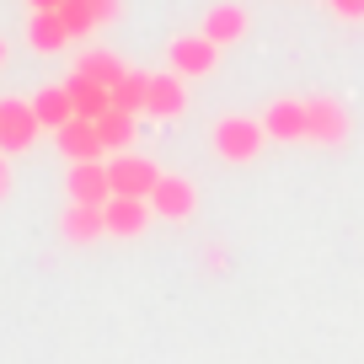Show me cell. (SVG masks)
Instances as JSON below:
<instances>
[{"instance_id": "obj_18", "label": "cell", "mask_w": 364, "mask_h": 364, "mask_svg": "<svg viewBox=\"0 0 364 364\" xmlns=\"http://www.w3.org/2000/svg\"><path fill=\"white\" fill-rule=\"evenodd\" d=\"M75 75H86V80H102V86L113 91L118 80L129 75V65H124V59H118V54H107V48H91V54H80Z\"/></svg>"}, {"instance_id": "obj_9", "label": "cell", "mask_w": 364, "mask_h": 364, "mask_svg": "<svg viewBox=\"0 0 364 364\" xmlns=\"http://www.w3.org/2000/svg\"><path fill=\"white\" fill-rule=\"evenodd\" d=\"M65 188H70V204H107V198H113V182H107L102 161H75Z\"/></svg>"}, {"instance_id": "obj_12", "label": "cell", "mask_w": 364, "mask_h": 364, "mask_svg": "<svg viewBox=\"0 0 364 364\" xmlns=\"http://www.w3.org/2000/svg\"><path fill=\"white\" fill-rule=\"evenodd\" d=\"M102 220H107V236H139L150 225V198H107L102 204Z\"/></svg>"}, {"instance_id": "obj_2", "label": "cell", "mask_w": 364, "mask_h": 364, "mask_svg": "<svg viewBox=\"0 0 364 364\" xmlns=\"http://www.w3.org/2000/svg\"><path fill=\"white\" fill-rule=\"evenodd\" d=\"M306 118H311V129H306L311 145H343L353 129V113L338 97H306Z\"/></svg>"}, {"instance_id": "obj_4", "label": "cell", "mask_w": 364, "mask_h": 364, "mask_svg": "<svg viewBox=\"0 0 364 364\" xmlns=\"http://www.w3.org/2000/svg\"><path fill=\"white\" fill-rule=\"evenodd\" d=\"M166 59H171V75L198 80V75H209V70L220 65V43H209L204 33H182V38H171Z\"/></svg>"}, {"instance_id": "obj_25", "label": "cell", "mask_w": 364, "mask_h": 364, "mask_svg": "<svg viewBox=\"0 0 364 364\" xmlns=\"http://www.w3.org/2000/svg\"><path fill=\"white\" fill-rule=\"evenodd\" d=\"M0 65H6V43H0Z\"/></svg>"}, {"instance_id": "obj_16", "label": "cell", "mask_w": 364, "mask_h": 364, "mask_svg": "<svg viewBox=\"0 0 364 364\" xmlns=\"http://www.w3.org/2000/svg\"><path fill=\"white\" fill-rule=\"evenodd\" d=\"M59 225H65V236H70V241H97V236H107L102 204H70Z\"/></svg>"}, {"instance_id": "obj_14", "label": "cell", "mask_w": 364, "mask_h": 364, "mask_svg": "<svg viewBox=\"0 0 364 364\" xmlns=\"http://www.w3.org/2000/svg\"><path fill=\"white\" fill-rule=\"evenodd\" d=\"M27 43L38 48V54H59V48L70 43V27L59 11H33V22H27Z\"/></svg>"}, {"instance_id": "obj_20", "label": "cell", "mask_w": 364, "mask_h": 364, "mask_svg": "<svg viewBox=\"0 0 364 364\" xmlns=\"http://www.w3.org/2000/svg\"><path fill=\"white\" fill-rule=\"evenodd\" d=\"M59 16H65L70 38H86L91 27H97V16H91V6H86V0H65V6H59Z\"/></svg>"}, {"instance_id": "obj_22", "label": "cell", "mask_w": 364, "mask_h": 364, "mask_svg": "<svg viewBox=\"0 0 364 364\" xmlns=\"http://www.w3.org/2000/svg\"><path fill=\"white\" fill-rule=\"evenodd\" d=\"M86 6H91V16H97V27H107L118 16V0H86Z\"/></svg>"}, {"instance_id": "obj_10", "label": "cell", "mask_w": 364, "mask_h": 364, "mask_svg": "<svg viewBox=\"0 0 364 364\" xmlns=\"http://www.w3.org/2000/svg\"><path fill=\"white\" fill-rule=\"evenodd\" d=\"M182 107H188V86H182V75H171V70L150 75V86H145V118H177Z\"/></svg>"}, {"instance_id": "obj_13", "label": "cell", "mask_w": 364, "mask_h": 364, "mask_svg": "<svg viewBox=\"0 0 364 364\" xmlns=\"http://www.w3.org/2000/svg\"><path fill=\"white\" fill-rule=\"evenodd\" d=\"M65 91H70V102H75V118H91V124H97V118H102L107 107H113V91H107L102 80L70 75V80H65Z\"/></svg>"}, {"instance_id": "obj_5", "label": "cell", "mask_w": 364, "mask_h": 364, "mask_svg": "<svg viewBox=\"0 0 364 364\" xmlns=\"http://www.w3.org/2000/svg\"><path fill=\"white\" fill-rule=\"evenodd\" d=\"M306 129H311V118H306V102H300V97H273V102L262 107V134L279 139V145H300Z\"/></svg>"}, {"instance_id": "obj_11", "label": "cell", "mask_w": 364, "mask_h": 364, "mask_svg": "<svg viewBox=\"0 0 364 364\" xmlns=\"http://www.w3.org/2000/svg\"><path fill=\"white\" fill-rule=\"evenodd\" d=\"M247 27H252V16H247V6H236V0H220V6H209V16H204V38L220 43V48L241 43Z\"/></svg>"}, {"instance_id": "obj_15", "label": "cell", "mask_w": 364, "mask_h": 364, "mask_svg": "<svg viewBox=\"0 0 364 364\" xmlns=\"http://www.w3.org/2000/svg\"><path fill=\"white\" fill-rule=\"evenodd\" d=\"M33 113H38V124H43V129H65L70 118H75V102H70L65 86H43L33 97Z\"/></svg>"}, {"instance_id": "obj_21", "label": "cell", "mask_w": 364, "mask_h": 364, "mask_svg": "<svg viewBox=\"0 0 364 364\" xmlns=\"http://www.w3.org/2000/svg\"><path fill=\"white\" fill-rule=\"evenodd\" d=\"M327 6L343 16V22H364V0H327Z\"/></svg>"}, {"instance_id": "obj_6", "label": "cell", "mask_w": 364, "mask_h": 364, "mask_svg": "<svg viewBox=\"0 0 364 364\" xmlns=\"http://www.w3.org/2000/svg\"><path fill=\"white\" fill-rule=\"evenodd\" d=\"M198 209V188L188 177H171V171H161V182L150 188V215L161 220H188Z\"/></svg>"}, {"instance_id": "obj_7", "label": "cell", "mask_w": 364, "mask_h": 364, "mask_svg": "<svg viewBox=\"0 0 364 364\" xmlns=\"http://www.w3.org/2000/svg\"><path fill=\"white\" fill-rule=\"evenodd\" d=\"M43 134V124H38V113H33V102H0V150L6 156H16V150H27L33 139Z\"/></svg>"}, {"instance_id": "obj_24", "label": "cell", "mask_w": 364, "mask_h": 364, "mask_svg": "<svg viewBox=\"0 0 364 364\" xmlns=\"http://www.w3.org/2000/svg\"><path fill=\"white\" fill-rule=\"evenodd\" d=\"M65 0H33V11H59Z\"/></svg>"}, {"instance_id": "obj_23", "label": "cell", "mask_w": 364, "mask_h": 364, "mask_svg": "<svg viewBox=\"0 0 364 364\" xmlns=\"http://www.w3.org/2000/svg\"><path fill=\"white\" fill-rule=\"evenodd\" d=\"M6 188H11V161H6V150H0V198H6Z\"/></svg>"}, {"instance_id": "obj_8", "label": "cell", "mask_w": 364, "mask_h": 364, "mask_svg": "<svg viewBox=\"0 0 364 364\" xmlns=\"http://www.w3.org/2000/svg\"><path fill=\"white\" fill-rule=\"evenodd\" d=\"M54 145H59V156H70V166H75V161H102L107 156L102 134H97L91 118H70L65 129H54Z\"/></svg>"}, {"instance_id": "obj_1", "label": "cell", "mask_w": 364, "mask_h": 364, "mask_svg": "<svg viewBox=\"0 0 364 364\" xmlns=\"http://www.w3.org/2000/svg\"><path fill=\"white\" fill-rule=\"evenodd\" d=\"M262 145H268V134H262V118H220L215 124V156L220 161H236V166H247V161L262 156Z\"/></svg>"}, {"instance_id": "obj_17", "label": "cell", "mask_w": 364, "mask_h": 364, "mask_svg": "<svg viewBox=\"0 0 364 364\" xmlns=\"http://www.w3.org/2000/svg\"><path fill=\"white\" fill-rule=\"evenodd\" d=\"M97 134H102V150H107V156H124V150L134 145V113L107 107V113L97 118Z\"/></svg>"}, {"instance_id": "obj_19", "label": "cell", "mask_w": 364, "mask_h": 364, "mask_svg": "<svg viewBox=\"0 0 364 364\" xmlns=\"http://www.w3.org/2000/svg\"><path fill=\"white\" fill-rule=\"evenodd\" d=\"M145 86H150L145 70H129V75L113 86V107H118V113H134V118H139V113H145Z\"/></svg>"}, {"instance_id": "obj_3", "label": "cell", "mask_w": 364, "mask_h": 364, "mask_svg": "<svg viewBox=\"0 0 364 364\" xmlns=\"http://www.w3.org/2000/svg\"><path fill=\"white\" fill-rule=\"evenodd\" d=\"M107 182H113V193L118 198H150V188L161 182V166L150 156H113L107 161Z\"/></svg>"}]
</instances>
